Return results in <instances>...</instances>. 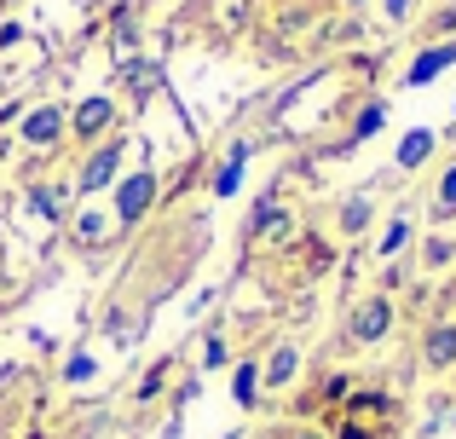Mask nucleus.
Instances as JSON below:
<instances>
[{"mask_svg": "<svg viewBox=\"0 0 456 439\" xmlns=\"http://www.w3.org/2000/svg\"><path fill=\"white\" fill-rule=\"evenodd\" d=\"M381 122H387V104H364V110H358V122H353V139L381 134Z\"/></svg>", "mask_w": 456, "mask_h": 439, "instance_id": "obj_11", "label": "nucleus"}, {"mask_svg": "<svg viewBox=\"0 0 456 439\" xmlns=\"http://www.w3.org/2000/svg\"><path fill=\"white\" fill-rule=\"evenodd\" d=\"M404 243H411V220H393V225H387V237H381V255H399Z\"/></svg>", "mask_w": 456, "mask_h": 439, "instance_id": "obj_16", "label": "nucleus"}, {"mask_svg": "<svg viewBox=\"0 0 456 439\" xmlns=\"http://www.w3.org/2000/svg\"><path fill=\"white\" fill-rule=\"evenodd\" d=\"M151 197H156V180L151 174H134V180L122 185V220H139L151 208Z\"/></svg>", "mask_w": 456, "mask_h": 439, "instance_id": "obj_5", "label": "nucleus"}, {"mask_svg": "<svg viewBox=\"0 0 456 439\" xmlns=\"http://www.w3.org/2000/svg\"><path fill=\"white\" fill-rule=\"evenodd\" d=\"M255 387H260L255 364H237V405H255Z\"/></svg>", "mask_w": 456, "mask_h": 439, "instance_id": "obj_14", "label": "nucleus"}, {"mask_svg": "<svg viewBox=\"0 0 456 439\" xmlns=\"http://www.w3.org/2000/svg\"><path fill=\"white\" fill-rule=\"evenodd\" d=\"M116 162H122V145H104L99 157L87 162V174H81V191H99V185H110V174H116Z\"/></svg>", "mask_w": 456, "mask_h": 439, "instance_id": "obj_6", "label": "nucleus"}, {"mask_svg": "<svg viewBox=\"0 0 456 439\" xmlns=\"http://www.w3.org/2000/svg\"><path fill=\"white\" fill-rule=\"evenodd\" d=\"M243 157H248V150L237 145V150H232V162L220 168V180H214V191H220V197H232V191H237V180H243Z\"/></svg>", "mask_w": 456, "mask_h": 439, "instance_id": "obj_10", "label": "nucleus"}, {"mask_svg": "<svg viewBox=\"0 0 456 439\" xmlns=\"http://www.w3.org/2000/svg\"><path fill=\"white\" fill-rule=\"evenodd\" d=\"M76 225H81V243H93V237H99V232H104V220H99V215H81Z\"/></svg>", "mask_w": 456, "mask_h": 439, "instance_id": "obj_18", "label": "nucleus"}, {"mask_svg": "<svg viewBox=\"0 0 456 439\" xmlns=\"http://www.w3.org/2000/svg\"><path fill=\"white\" fill-rule=\"evenodd\" d=\"M451 64H456V46H428V53L416 58L411 69H404V81H411V87H428V81H434V76H445Z\"/></svg>", "mask_w": 456, "mask_h": 439, "instance_id": "obj_2", "label": "nucleus"}, {"mask_svg": "<svg viewBox=\"0 0 456 439\" xmlns=\"http://www.w3.org/2000/svg\"><path fill=\"white\" fill-rule=\"evenodd\" d=\"M428 157H434V127H416V134H404V145H399V168H422Z\"/></svg>", "mask_w": 456, "mask_h": 439, "instance_id": "obj_7", "label": "nucleus"}, {"mask_svg": "<svg viewBox=\"0 0 456 439\" xmlns=\"http://www.w3.org/2000/svg\"><path fill=\"white\" fill-rule=\"evenodd\" d=\"M422 364H434V370H445V364H456V324H434L422 341Z\"/></svg>", "mask_w": 456, "mask_h": 439, "instance_id": "obj_3", "label": "nucleus"}, {"mask_svg": "<svg viewBox=\"0 0 456 439\" xmlns=\"http://www.w3.org/2000/svg\"><path fill=\"white\" fill-rule=\"evenodd\" d=\"M58 134H64V110H53V104H46V110H35L29 122H23V139H29V145H53Z\"/></svg>", "mask_w": 456, "mask_h": 439, "instance_id": "obj_4", "label": "nucleus"}, {"mask_svg": "<svg viewBox=\"0 0 456 439\" xmlns=\"http://www.w3.org/2000/svg\"><path fill=\"white\" fill-rule=\"evenodd\" d=\"M99 127H110V104H104V99H87L76 110V134H99Z\"/></svg>", "mask_w": 456, "mask_h": 439, "instance_id": "obj_8", "label": "nucleus"}, {"mask_svg": "<svg viewBox=\"0 0 456 439\" xmlns=\"http://www.w3.org/2000/svg\"><path fill=\"white\" fill-rule=\"evenodd\" d=\"M35 208H41V215H53V220H58V208H64V203H58V191H35Z\"/></svg>", "mask_w": 456, "mask_h": 439, "instance_id": "obj_17", "label": "nucleus"}, {"mask_svg": "<svg viewBox=\"0 0 456 439\" xmlns=\"http://www.w3.org/2000/svg\"><path fill=\"white\" fill-rule=\"evenodd\" d=\"M81 376H93V359L81 353V359H69V382H81Z\"/></svg>", "mask_w": 456, "mask_h": 439, "instance_id": "obj_19", "label": "nucleus"}, {"mask_svg": "<svg viewBox=\"0 0 456 439\" xmlns=\"http://www.w3.org/2000/svg\"><path fill=\"white\" fill-rule=\"evenodd\" d=\"M341 225H346V232H364V225H370V203H364V197H353V203L341 208Z\"/></svg>", "mask_w": 456, "mask_h": 439, "instance_id": "obj_15", "label": "nucleus"}, {"mask_svg": "<svg viewBox=\"0 0 456 439\" xmlns=\"http://www.w3.org/2000/svg\"><path fill=\"white\" fill-rule=\"evenodd\" d=\"M411 6H416V0H387V12H393V18H411Z\"/></svg>", "mask_w": 456, "mask_h": 439, "instance_id": "obj_20", "label": "nucleus"}, {"mask_svg": "<svg viewBox=\"0 0 456 439\" xmlns=\"http://www.w3.org/2000/svg\"><path fill=\"white\" fill-rule=\"evenodd\" d=\"M295 370H301V353H295V347H278V353H272V364H266V382H289V376Z\"/></svg>", "mask_w": 456, "mask_h": 439, "instance_id": "obj_9", "label": "nucleus"}, {"mask_svg": "<svg viewBox=\"0 0 456 439\" xmlns=\"http://www.w3.org/2000/svg\"><path fill=\"white\" fill-rule=\"evenodd\" d=\"M387 329H393V301H381V295L353 313V341H381Z\"/></svg>", "mask_w": 456, "mask_h": 439, "instance_id": "obj_1", "label": "nucleus"}, {"mask_svg": "<svg viewBox=\"0 0 456 439\" xmlns=\"http://www.w3.org/2000/svg\"><path fill=\"white\" fill-rule=\"evenodd\" d=\"M422 260H428V266H451V260H456V243H451V237H434V243L422 248Z\"/></svg>", "mask_w": 456, "mask_h": 439, "instance_id": "obj_13", "label": "nucleus"}, {"mask_svg": "<svg viewBox=\"0 0 456 439\" xmlns=\"http://www.w3.org/2000/svg\"><path fill=\"white\" fill-rule=\"evenodd\" d=\"M434 208H439V220H451V215H456V168H445V180H439V197H434Z\"/></svg>", "mask_w": 456, "mask_h": 439, "instance_id": "obj_12", "label": "nucleus"}]
</instances>
